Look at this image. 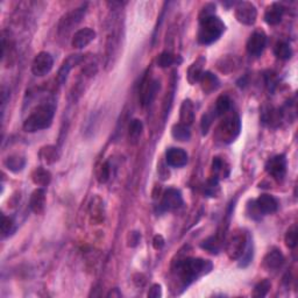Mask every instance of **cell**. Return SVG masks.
I'll use <instances>...</instances> for the list:
<instances>
[{
	"label": "cell",
	"instance_id": "21",
	"mask_svg": "<svg viewBox=\"0 0 298 298\" xmlns=\"http://www.w3.org/2000/svg\"><path fill=\"white\" fill-rule=\"evenodd\" d=\"M200 87H202V90L205 94H211V92L216 91L217 89L219 88V79L217 78L214 73L210 71L203 72L202 77L199 79Z\"/></svg>",
	"mask_w": 298,
	"mask_h": 298
},
{
	"label": "cell",
	"instance_id": "33",
	"mask_svg": "<svg viewBox=\"0 0 298 298\" xmlns=\"http://www.w3.org/2000/svg\"><path fill=\"white\" fill-rule=\"evenodd\" d=\"M41 157L42 160L47 163H54L59 158V154H57V148L54 146H47L45 148L41 149Z\"/></svg>",
	"mask_w": 298,
	"mask_h": 298
},
{
	"label": "cell",
	"instance_id": "5",
	"mask_svg": "<svg viewBox=\"0 0 298 298\" xmlns=\"http://www.w3.org/2000/svg\"><path fill=\"white\" fill-rule=\"evenodd\" d=\"M241 131V121L238 114H225V118L217 129V138L223 143L233 142Z\"/></svg>",
	"mask_w": 298,
	"mask_h": 298
},
{
	"label": "cell",
	"instance_id": "27",
	"mask_svg": "<svg viewBox=\"0 0 298 298\" xmlns=\"http://www.w3.org/2000/svg\"><path fill=\"white\" fill-rule=\"evenodd\" d=\"M142 131H143V123L141 120L139 119L132 120L129 127V139L133 145H135V143L139 141V139H140L142 134Z\"/></svg>",
	"mask_w": 298,
	"mask_h": 298
},
{
	"label": "cell",
	"instance_id": "3",
	"mask_svg": "<svg viewBox=\"0 0 298 298\" xmlns=\"http://www.w3.org/2000/svg\"><path fill=\"white\" fill-rule=\"evenodd\" d=\"M225 32V24L216 15L199 18L198 42L202 45H211L219 40V37Z\"/></svg>",
	"mask_w": 298,
	"mask_h": 298
},
{
	"label": "cell",
	"instance_id": "6",
	"mask_svg": "<svg viewBox=\"0 0 298 298\" xmlns=\"http://www.w3.org/2000/svg\"><path fill=\"white\" fill-rule=\"evenodd\" d=\"M235 18L240 24L251 26L255 24L258 18V10L253 4L249 2H241L238 3L235 7Z\"/></svg>",
	"mask_w": 298,
	"mask_h": 298
},
{
	"label": "cell",
	"instance_id": "4",
	"mask_svg": "<svg viewBox=\"0 0 298 298\" xmlns=\"http://www.w3.org/2000/svg\"><path fill=\"white\" fill-rule=\"evenodd\" d=\"M250 247L249 234L245 230L233 231L226 243V253L232 260H240L246 250Z\"/></svg>",
	"mask_w": 298,
	"mask_h": 298
},
{
	"label": "cell",
	"instance_id": "28",
	"mask_svg": "<svg viewBox=\"0 0 298 298\" xmlns=\"http://www.w3.org/2000/svg\"><path fill=\"white\" fill-rule=\"evenodd\" d=\"M157 65L161 68H168L173 64H179L182 62V59L180 56L173 55L169 52H163L160 56L157 57Z\"/></svg>",
	"mask_w": 298,
	"mask_h": 298
},
{
	"label": "cell",
	"instance_id": "43",
	"mask_svg": "<svg viewBox=\"0 0 298 298\" xmlns=\"http://www.w3.org/2000/svg\"><path fill=\"white\" fill-rule=\"evenodd\" d=\"M113 290H114V292H112V291H111V292L107 295L108 297H111V296H112V297H120V296H121V293H120V292L118 291V289H113Z\"/></svg>",
	"mask_w": 298,
	"mask_h": 298
},
{
	"label": "cell",
	"instance_id": "7",
	"mask_svg": "<svg viewBox=\"0 0 298 298\" xmlns=\"http://www.w3.org/2000/svg\"><path fill=\"white\" fill-rule=\"evenodd\" d=\"M85 12H87V5H83L78 7V9L72 10L71 12H69L68 14H65L62 20L60 21L59 25V32L62 34H68L70 30L76 27L77 25L82 21V19L84 18Z\"/></svg>",
	"mask_w": 298,
	"mask_h": 298
},
{
	"label": "cell",
	"instance_id": "29",
	"mask_svg": "<svg viewBox=\"0 0 298 298\" xmlns=\"http://www.w3.org/2000/svg\"><path fill=\"white\" fill-rule=\"evenodd\" d=\"M172 134L174 139L179 141H188L191 137V132L189 130V126H185L183 123H176L172 130Z\"/></svg>",
	"mask_w": 298,
	"mask_h": 298
},
{
	"label": "cell",
	"instance_id": "41",
	"mask_svg": "<svg viewBox=\"0 0 298 298\" xmlns=\"http://www.w3.org/2000/svg\"><path fill=\"white\" fill-rule=\"evenodd\" d=\"M153 246L155 249H161L164 246V239L162 235H155L153 240Z\"/></svg>",
	"mask_w": 298,
	"mask_h": 298
},
{
	"label": "cell",
	"instance_id": "20",
	"mask_svg": "<svg viewBox=\"0 0 298 298\" xmlns=\"http://www.w3.org/2000/svg\"><path fill=\"white\" fill-rule=\"evenodd\" d=\"M195 120V107L190 99L184 100L181 106L180 113V121L185 126H190Z\"/></svg>",
	"mask_w": 298,
	"mask_h": 298
},
{
	"label": "cell",
	"instance_id": "42",
	"mask_svg": "<svg viewBox=\"0 0 298 298\" xmlns=\"http://www.w3.org/2000/svg\"><path fill=\"white\" fill-rule=\"evenodd\" d=\"M130 238H131L130 246L134 247V246H137L139 242H140L141 235H140V233H138V232H132V233L130 234Z\"/></svg>",
	"mask_w": 298,
	"mask_h": 298
},
{
	"label": "cell",
	"instance_id": "19",
	"mask_svg": "<svg viewBox=\"0 0 298 298\" xmlns=\"http://www.w3.org/2000/svg\"><path fill=\"white\" fill-rule=\"evenodd\" d=\"M284 9L280 4L274 3L267 9L265 13V20L270 26H276L281 22L282 17H283Z\"/></svg>",
	"mask_w": 298,
	"mask_h": 298
},
{
	"label": "cell",
	"instance_id": "23",
	"mask_svg": "<svg viewBox=\"0 0 298 298\" xmlns=\"http://www.w3.org/2000/svg\"><path fill=\"white\" fill-rule=\"evenodd\" d=\"M212 172H214L216 179H226L230 175V165L222 157H215L212 161Z\"/></svg>",
	"mask_w": 298,
	"mask_h": 298
},
{
	"label": "cell",
	"instance_id": "13",
	"mask_svg": "<svg viewBox=\"0 0 298 298\" xmlns=\"http://www.w3.org/2000/svg\"><path fill=\"white\" fill-rule=\"evenodd\" d=\"M253 204L261 217L266 215H273L278 208L277 199L270 195H266V193L261 195L257 200H253Z\"/></svg>",
	"mask_w": 298,
	"mask_h": 298
},
{
	"label": "cell",
	"instance_id": "26",
	"mask_svg": "<svg viewBox=\"0 0 298 298\" xmlns=\"http://www.w3.org/2000/svg\"><path fill=\"white\" fill-rule=\"evenodd\" d=\"M231 108H232L231 98L227 95H222L218 99H217L214 110L216 112L217 117H219V115L227 114L228 112L231 111Z\"/></svg>",
	"mask_w": 298,
	"mask_h": 298
},
{
	"label": "cell",
	"instance_id": "38",
	"mask_svg": "<svg viewBox=\"0 0 298 298\" xmlns=\"http://www.w3.org/2000/svg\"><path fill=\"white\" fill-rule=\"evenodd\" d=\"M216 118H217V114H216L215 110H212L210 112H206V113L203 115L202 123H200V125H202V132H203L204 135L207 133L208 130H210L212 122H214V120Z\"/></svg>",
	"mask_w": 298,
	"mask_h": 298
},
{
	"label": "cell",
	"instance_id": "25",
	"mask_svg": "<svg viewBox=\"0 0 298 298\" xmlns=\"http://www.w3.org/2000/svg\"><path fill=\"white\" fill-rule=\"evenodd\" d=\"M32 180L38 187H47L52 181V175L47 169L36 168L32 174Z\"/></svg>",
	"mask_w": 298,
	"mask_h": 298
},
{
	"label": "cell",
	"instance_id": "9",
	"mask_svg": "<svg viewBox=\"0 0 298 298\" xmlns=\"http://www.w3.org/2000/svg\"><path fill=\"white\" fill-rule=\"evenodd\" d=\"M54 59L47 52H41L34 59L32 63V72L36 77H44L52 71Z\"/></svg>",
	"mask_w": 298,
	"mask_h": 298
},
{
	"label": "cell",
	"instance_id": "37",
	"mask_svg": "<svg viewBox=\"0 0 298 298\" xmlns=\"http://www.w3.org/2000/svg\"><path fill=\"white\" fill-rule=\"evenodd\" d=\"M270 286H272V283L268 280H263L260 283H258L257 286L254 288L253 291V296L254 297H265L267 296V293L269 292Z\"/></svg>",
	"mask_w": 298,
	"mask_h": 298
},
{
	"label": "cell",
	"instance_id": "14",
	"mask_svg": "<svg viewBox=\"0 0 298 298\" xmlns=\"http://www.w3.org/2000/svg\"><path fill=\"white\" fill-rule=\"evenodd\" d=\"M96 32L94 29L89 28H82L73 34L72 40H71V45L73 48L76 49H82L85 48L88 45H90L92 41L96 38Z\"/></svg>",
	"mask_w": 298,
	"mask_h": 298
},
{
	"label": "cell",
	"instance_id": "16",
	"mask_svg": "<svg viewBox=\"0 0 298 298\" xmlns=\"http://www.w3.org/2000/svg\"><path fill=\"white\" fill-rule=\"evenodd\" d=\"M84 56L80 54H75V55H70L67 60L63 62L62 67L60 68L59 73H57V82L60 85L64 84L65 80L68 78L69 72L72 70L73 67H76L77 64H79L83 61Z\"/></svg>",
	"mask_w": 298,
	"mask_h": 298
},
{
	"label": "cell",
	"instance_id": "17",
	"mask_svg": "<svg viewBox=\"0 0 298 298\" xmlns=\"http://www.w3.org/2000/svg\"><path fill=\"white\" fill-rule=\"evenodd\" d=\"M284 263V257L283 254L281 253L280 249L273 248L269 250L267 255L263 259V266L265 268L268 270V272H275V270H278L283 266Z\"/></svg>",
	"mask_w": 298,
	"mask_h": 298
},
{
	"label": "cell",
	"instance_id": "40",
	"mask_svg": "<svg viewBox=\"0 0 298 298\" xmlns=\"http://www.w3.org/2000/svg\"><path fill=\"white\" fill-rule=\"evenodd\" d=\"M162 296V289H161V285L158 284H154L152 288H150L149 292H148V297L150 298H158Z\"/></svg>",
	"mask_w": 298,
	"mask_h": 298
},
{
	"label": "cell",
	"instance_id": "22",
	"mask_svg": "<svg viewBox=\"0 0 298 298\" xmlns=\"http://www.w3.org/2000/svg\"><path fill=\"white\" fill-rule=\"evenodd\" d=\"M205 60L203 56H200L198 60L190 65L188 70V80L190 84H196L197 82H199L200 77L203 75V65L205 64Z\"/></svg>",
	"mask_w": 298,
	"mask_h": 298
},
{
	"label": "cell",
	"instance_id": "32",
	"mask_svg": "<svg viewBox=\"0 0 298 298\" xmlns=\"http://www.w3.org/2000/svg\"><path fill=\"white\" fill-rule=\"evenodd\" d=\"M220 191L219 180L216 177H212L204 184V193L207 197H217Z\"/></svg>",
	"mask_w": 298,
	"mask_h": 298
},
{
	"label": "cell",
	"instance_id": "39",
	"mask_svg": "<svg viewBox=\"0 0 298 298\" xmlns=\"http://www.w3.org/2000/svg\"><path fill=\"white\" fill-rule=\"evenodd\" d=\"M284 240L286 247H289V248H295L297 245V228L295 225L291 226L286 231Z\"/></svg>",
	"mask_w": 298,
	"mask_h": 298
},
{
	"label": "cell",
	"instance_id": "31",
	"mask_svg": "<svg viewBox=\"0 0 298 298\" xmlns=\"http://www.w3.org/2000/svg\"><path fill=\"white\" fill-rule=\"evenodd\" d=\"M262 119H263V122H267L270 126H275L280 122L281 113L280 111L274 110L273 107H268L267 110L263 111Z\"/></svg>",
	"mask_w": 298,
	"mask_h": 298
},
{
	"label": "cell",
	"instance_id": "36",
	"mask_svg": "<svg viewBox=\"0 0 298 298\" xmlns=\"http://www.w3.org/2000/svg\"><path fill=\"white\" fill-rule=\"evenodd\" d=\"M111 176V169L108 162H104V163L100 165L98 172H97V180H98L99 183H106V182L110 180Z\"/></svg>",
	"mask_w": 298,
	"mask_h": 298
},
{
	"label": "cell",
	"instance_id": "10",
	"mask_svg": "<svg viewBox=\"0 0 298 298\" xmlns=\"http://www.w3.org/2000/svg\"><path fill=\"white\" fill-rule=\"evenodd\" d=\"M266 172L276 181H282L286 174V158L284 155H276L266 164Z\"/></svg>",
	"mask_w": 298,
	"mask_h": 298
},
{
	"label": "cell",
	"instance_id": "2",
	"mask_svg": "<svg viewBox=\"0 0 298 298\" xmlns=\"http://www.w3.org/2000/svg\"><path fill=\"white\" fill-rule=\"evenodd\" d=\"M211 269L212 263L210 261L196 258L184 259L177 262L175 266V272L183 288H188L200 276L210 273Z\"/></svg>",
	"mask_w": 298,
	"mask_h": 298
},
{
	"label": "cell",
	"instance_id": "24",
	"mask_svg": "<svg viewBox=\"0 0 298 298\" xmlns=\"http://www.w3.org/2000/svg\"><path fill=\"white\" fill-rule=\"evenodd\" d=\"M5 167L13 173H19L25 168L26 165V158L24 156L19 155V154H13L6 158L4 162Z\"/></svg>",
	"mask_w": 298,
	"mask_h": 298
},
{
	"label": "cell",
	"instance_id": "8",
	"mask_svg": "<svg viewBox=\"0 0 298 298\" xmlns=\"http://www.w3.org/2000/svg\"><path fill=\"white\" fill-rule=\"evenodd\" d=\"M160 90V82L157 79H150L148 73L143 77L141 89H140V100L141 105L147 106L153 102L156 94Z\"/></svg>",
	"mask_w": 298,
	"mask_h": 298
},
{
	"label": "cell",
	"instance_id": "15",
	"mask_svg": "<svg viewBox=\"0 0 298 298\" xmlns=\"http://www.w3.org/2000/svg\"><path fill=\"white\" fill-rule=\"evenodd\" d=\"M165 161L168 165L174 168L184 167L188 163V154L182 148H169L165 153Z\"/></svg>",
	"mask_w": 298,
	"mask_h": 298
},
{
	"label": "cell",
	"instance_id": "18",
	"mask_svg": "<svg viewBox=\"0 0 298 298\" xmlns=\"http://www.w3.org/2000/svg\"><path fill=\"white\" fill-rule=\"evenodd\" d=\"M29 207L34 214L42 215L46 208V191L45 189H36L32 193L29 200Z\"/></svg>",
	"mask_w": 298,
	"mask_h": 298
},
{
	"label": "cell",
	"instance_id": "30",
	"mask_svg": "<svg viewBox=\"0 0 298 298\" xmlns=\"http://www.w3.org/2000/svg\"><path fill=\"white\" fill-rule=\"evenodd\" d=\"M274 53L280 60H289L292 56V49L290 47L289 44H286L284 41H280L275 45Z\"/></svg>",
	"mask_w": 298,
	"mask_h": 298
},
{
	"label": "cell",
	"instance_id": "12",
	"mask_svg": "<svg viewBox=\"0 0 298 298\" xmlns=\"http://www.w3.org/2000/svg\"><path fill=\"white\" fill-rule=\"evenodd\" d=\"M267 45V36L262 30H255L247 42V53L250 56H260Z\"/></svg>",
	"mask_w": 298,
	"mask_h": 298
},
{
	"label": "cell",
	"instance_id": "1",
	"mask_svg": "<svg viewBox=\"0 0 298 298\" xmlns=\"http://www.w3.org/2000/svg\"><path fill=\"white\" fill-rule=\"evenodd\" d=\"M56 111V102L54 98H47L30 112L24 122V130L28 133H34L47 130L53 123Z\"/></svg>",
	"mask_w": 298,
	"mask_h": 298
},
{
	"label": "cell",
	"instance_id": "35",
	"mask_svg": "<svg viewBox=\"0 0 298 298\" xmlns=\"http://www.w3.org/2000/svg\"><path fill=\"white\" fill-rule=\"evenodd\" d=\"M15 231V223L11 217L3 216V222H2V234L3 238L10 237L11 234Z\"/></svg>",
	"mask_w": 298,
	"mask_h": 298
},
{
	"label": "cell",
	"instance_id": "34",
	"mask_svg": "<svg viewBox=\"0 0 298 298\" xmlns=\"http://www.w3.org/2000/svg\"><path fill=\"white\" fill-rule=\"evenodd\" d=\"M202 248L206 249L212 254H217L220 250V241L217 237H210L202 242Z\"/></svg>",
	"mask_w": 298,
	"mask_h": 298
},
{
	"label": "cell",
	"instance_id": "11",
	"mask_svg": "<svg viewBox=\"0 0 298 298\" xmlns=\"http://www.w3.org/2000/svg\"><path fill=\"white\" fill-rule=\"evenodd\" d=\"M183 205V197L177 189H168L163 193L160 206L163 211H175Z\"/></svg>",
	"mask_w": 298,
	"mask_h": 298
}]
</instances>
